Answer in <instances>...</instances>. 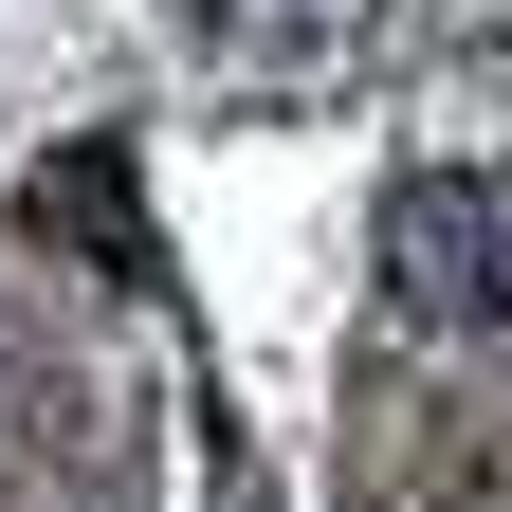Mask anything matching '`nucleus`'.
Returning <instances> with one entry per match:
<instances>
[{"instance_id":"nucleus-1","label":"nucleus","mask_w":512,"mask_h":512,"mask_svg":"<svg viewBox=\"0 0 512 512\" xmlns=\"http://www.w3.org/2000/svg\"><path fill=\"white\" fill-rule=\"evenodd\" d=\"M366 275L403 330H512V165H403L366 220Z\"/></svg>"}]
</instances>
